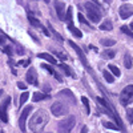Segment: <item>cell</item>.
I'll list each match as a JSON object with an SVG mask.
<instances>
[{
	"label": "cell",
	"instance_id": "cell-3",
	"mask_svg": "<svg viewBox=\"0 0 133 133\" xmlns=\"http://www.w3.org/2000/svg\"><path fill=\"white\" fill-rule=\"evenodd\" d=\"M75 124H76V118L73 116H69V117L61 120L59 123V125H57L59 127V133H71Z\"/></svg>",
	"mask_w": 133,
	"mask_h": 133
},
{
	"label": "cell",
	"instance_id": "cell-5",
	"mask_svg": "<svg viewBox=\"0 0 133 133\" xmlns=\"http://www.w3.org/2000/svg\"><path fill=\"white\" fill-rule=\"evenodd\" d=\"M51 112H52L53 116L60 117V116H64V115L68 113V107H66L64 103H61V101H56V103L52 104Z\"/></svg>",
	"mask_w": 133,
	"mask_h": 133
},
{
	"label": "cell",
	"instance_id": "cell-6",
	"mask_svg": "<svg viewBox=\"0 0 133 133\" xmlns=\"http://www.w3.org/2000/svg\"><path fill=\"white\" fill-rule=\"evenodd\" d=\"M32 112V107L29 105V107H27L23 112H21V115H20V117H19V128H20V130L21 132H25V121H27V118H28V116H29V113Z\"/></svg>",
	"mask_w": 133,
	"mask_h": 133
},
{
	"label": "cell",
	"instance_id": "cell-25",
	"mask_svg": "<svg viewBox=\"0 0 133 133\" xmlns=\"http://www.w3.org/2000/svg\"><path fill=\"white\" fill-rule=\"evenodd\" d=\"M103 75H104V79H105L108 83H113V81H115V77H113L112 75H110L108 71H104V73H103Z\"/></svg>",
	"mask_w": 133,
	"mask_h": 133
},
{
	"label": "cell",
	"instance_id": "cell-43",
	"mask_svg": "<svg viewBox=\"0 0 133 133\" xmlns=\"http://www.w3.org/2000/svg\"><path fill=\"white\" fill-rule=\"evenodd\" d=\"M45 2H49V0H45Z\"/></svg>",
	"mask_w": 133,
	"mask_h": 133
},
{
	"label": "cell",
	"instance_id": "cell-38",
	"mask_svg": "<svg viewBox=\"0 0 133 133\" xmlns=\"http://www.w3.org/2000/svg\"><path fill=\"white\" fill-rule=\"evenodd\" d=\"M104 2H105V3H108V4H109V3H112V0H104Z\"/></svg>",
	"mask_w": 133,
	"mask_h": 133
},
{
	"label": "cell",
	"instance_id": "cell-10",
	"mask_svg": "<svg viewBox=\"0 0 133 133\" xmlns=\"http://www.w3.org/2000/svg\"><path fill=\"white\" fill-rule=\"evenodd\" d=\"M55 9H56V14L59 16V19H65V5L60 0H55Z\"/></svg>",
	"mask_w": 133,
	"mask_h": 133
},
{
	"label": "cell",
	"instance_id": "cell-22",
	"mask_svg": "<svg viewBox=\"0 0 133 133\" xmlns=\"http://www.w3.org/2000/svg\"><path fill=\"white\" fill-rule=\"evenodd\" d=\"M81 101H83V104H84V107H85L87 115H89V113H91V107H89V101H88V98H87V97H81Z\"/></svg>",
	"mask_w": 133,
	"mask_h": 133
},
{
	"label": "cell",
	"instance_id": "cell-13",
	"mask_svg": "<svg viewBox=\"0 0 133 133\" xmlns=\"http://www.w3.org/2000/svg\"><path fill=\"white\" fill-rule=\"evenodd\" d=\"M37 57H40V59H44V60H47L48 63H51V64H57V60L55 59L52 55H49V53H45V52H43V53H39L37 55Z\"/></svg>",
	"mask_w": 133,
	"mask_h": 133
},
{
	"label": "cell",
	"instance_id": "cell-32",
	"mask_svg": "<svg viewBox=\"0 0 133 133\" xmlns=\"http://www.w3.org/2000/svg\"><path fill=\"white\" fill-rule=\"evenodd\" d=\"M79 20H80L81 24H88V21L85 20V17L83 16V14H79Z\"/></svg>",
	"mask_w": 133,
	"mask_h": 133
},
{
	"label": "cell",
	"instance_id": "cell-28",
	"mask_svg": "<svg viewBox=\"0 0 133 133\" xmlns=\"http://www.w3.org/2000/svg\"><path fill=\"white\" fill-rule=\"evenodd\" d=\"M103 125H104L105 128H108V129H120V128H117L115 124H112V123H108V121H104Z\"/></svg>",
	"mask_w": 133,
	"mask_h": 133
},
{
	"label": "cell",
	"instance_id": "cell-18",
	"mask_svg": "<svg viewBox=\"0 0 133 133\" xmlns=\"http://www.w3.org/2000/svg\"><path fill=\"white\" fill-rule=\"evenodd\" d=\"M101 55H103L104 59H113V57L116 56V52L112 51V49H107V51H104Z\"/></svg>",
	"mask_w": 133,
	"mask_h": 133
},
{
	"label": "cell",
	"instance_id": "cell-26",
	"mask_svg": "<svg viewBox=\"0 0 133 133\" xmlns=\"http://www.w3.org/2000/svg\"><path fill=\"white\" fill-rule=\"evenodd\" d=\"M28 97H29V95H28L27 92L21 93V95H20V105H24V104H25V101L28 100Z\"/></svg>",
	"mask_w": 133,
	"mask_h": 133
},
{
	"label": "cell",
	"instance_id": "cell-36",
	"mask_svg": "<svg viewBox=\"0 0 133 133\" xmlns=\"http://www.w3.org/2000/svg\"><path fill=\"white\" fill-rule=\"evenodd\" d=\"M87 132H88V128H87V127H85V125H84V127H83V129H81V132H80V133H87Z\"/></svg>",
	"mask_w": 133,
	"mask_h": 133
},
{
	"label": "cell",
	"instance_id": "cell-39",
	"mask_svg": "<svg viewBox=\"0 0 133 133\" xmlns=\"http://www.w3.org/2000/svg\"><path fill=\"white\" fill-rule=\"evenodd\" d=\"M92 2H93V3H95V4H96V3H97V0H92Z\"/></svg>",
	"mask_w": 133,
	"mask_h": 133
},
{
	"label": "cell",
	"instance_id": "cell-12",
	"mask_svg": "<svg viewBox=\"0 0 133 133\" xmlns=\"http://www.w3.org/2000/svg\"><path fill=\"white\" fill-rule=\"evenodd\" d=\"M57 96H64V97H66V98H68V100H71V101L75 104L76 103V98H75V96H73V93L69 91V89H63V91H60L59 93H57Z\"/></svg>",
	"mask_w": 133,
	"mask_h": 133
},
{
	"label": "cell",
	"instance_id": "cell-2",
	"mask_svg": "<svg viewBox=\"0 0 133 133\" xmlns=\"http://www.w3.org/2000/svg\"><path fill=\"white\" fill-rule=\"evenodd\" d=\"M84 8L87 9V15H88V17L91 19V21H93V23H98V21L101 20V11H100L97 4H95V3H85Z\"/></svg>",
	"mask_w": 133,
	"mask_h": 133
},
{
	"label": "cell",
	"instance_id": "cell-23",
	"mask_svg": "<svg viewBox=\"0 0 133 133\" xmlns=\"http://www.w3.org/2000/svg\"><path fill=\"white\" fill-rule=\"evenodd\" d=\"M28 19H29V23H31L33 27H40V28H43V25L39 23V20H37V19H35V17H32L29 14H28Z\"/></svg>",
	"mask_w": 133,
	"mask_h": 133
},
{
	"label": "cell",
	"instance_id": "cell-17",
	"mask_svg": "<svg viewBox=\"0 0 133 133\" xmlns=\"http://www.w3.org/2000/svg\"><path fill=\"white\" fill-rule=\"evenodd\" d=\"M48 96L45 93H43V92H35L32 96V101H40V100H44V98H47Z\"/></svg>",
	"mask_w": 133,
	"mask_h": 133
},
{
	"label": "cell",
	"instance_id": "cell-33",
	"mask_svg": "<svg viewBox=\"0 0 133 133\" xmlns=\"http://www.w3.org/2000/svg\"><path fill=\"white\" fill-rule=\"evenodd\" d=\"M17 87L20 88V89H23V91H24V89H27V85H25L24 83H17Z\"/></svg>",
	"mask_w": 133,
	"mask_h": 133
},
{
	"label": "cell",
	"instance_id": "cell-20",
	"mask_svg": "<svg viewBox=\"0 0 133 133\" xmlns=\"http://www.w3.org/2000/svg\"><path fill=\"white\" fill-rule=\"evenodd\" d=\"M57 65L60 66V68H61V69H64V71H65V73H66V75H68V76H72V77H75V73L72 72V69L69 68V66H68V65H65V64H63V63H61V64H57Z\"/></svg>",
	"mask_w": 133,
	"mask_h": 133
},
{
	"label": "cell",
	"instance_id": "cell-31",
	"mask_svg": "<svg viewBox=\"0 0 133 133\" xmlns=\"http://www.w3.org/2000/svg\"><path fill=\"white\" fill-rule=\"evenodd\" d=\"M43 68H44V69H47V71H48L51 75H53V76L56 75V72L53 71V68H52V66H49V65H47V64H43Z\"/></svg>",
	"mask_w": 133,
	"mask_h": 133
},
{
	"label": "cell",
	"instance_id": "cell-41",
	"mask_svg": "<svg viewBox=\"0 0 133 133\" xmlns=\"http://www.w3.org/2000/svg\"><path fill=\"white\" fill-rule=\"evenodd\" d=\"M3 95V91H0V96H2Z\"/></svg>",
	"mask_w": 133,
	"mask_h": 133
},
{
	"label": "cell",
	"instance_id": "cell-9",
	"mask_svg": "<svg viewBox=\"0 0 133 133\" xmlns=\"http://www.w3.org/2000/svg\"><path fill=\"white\" fill-rule=\"evenodd\" d=\"M25 77H27V81L31 85H37V72H36V69L33 68V66H31V68L28 69Z\"/></svg>",
	"mask_w": 133,
	"mask_h": 133
},
{
	"label": "cell",
	"instance_id": "cell-4",
	"mask_svg": "<svg viewBox=\"0 0 133 133\" xmlns=\"http://www.w3.org/2000/svg\"><path fill=\"white\" fill-rule=\"evenodd\" d=\"M132 101H133V85H128L120 93V103L127 107Z\"/></svg>",
	"mask_w": 133,
	"mask_h": 133
},
{
	"label": "cell",
	"instance_id": "cell-27",
	"mask_svg": "<svg viewBox=\"0 0 133 133\" xmlns=\"http://www.w3.org/2000/svg\"><path fill=\"white\" fill-rule=\"evenodd\" d=\"M127 116H128V121L130 124H133V109L132 108H128L127 109Z\"/></svg>",
	"mask_w": 133,
	"mask_h": 133
},
{
	"label": "cell",
	"instance_id": "cell-42",
	"mask_svg": "<svg viewBox=\"0 0 133 133\" xmlns=\"http://www.w3.org/2000/svg\"><path fill=\"white\" fill-rule=\"evenodd\" d=\"M45 133H52V132H45Z\"/></svg>",
	"mask_w": 133,
	"mask_h": 133
},
{
	"label": "cell",
	"instance_id": "cell-15",
	"mask_svg": "<svg viewBox=\"0 0 133 133\" xmlns=\"http://www.w3.org/2000/svg\"><path fill=\"white\" fill-rule=\"evenodd\" d=\"M113 28V25H112V21H110V20H104V23H101V24H100V29H101V31H110V29H112Z\"/></svg>",
	"mask_w": 133,
	"mask_h": 133
},
{
	"label": "cell",
	"instance_id": "cell-29",
	"mask_svg": "<svg viewBox=\"0 0 133 133\" xmlns=\"http://www.w3.org/2000/svg\"><path fill=\"white\" fill-rule=\"evenodd\" d=\"M49 31L52 32V35H53L55 37H56V39H57L59 41H63V37H61V36H60V35H59V33H57L56 31H55V29H53V28H52L51 25H49Z\"/></svg>",
	"mask_w": 133,
	"mask_h": 133
},
{
	"label": "cell",
	"instance_id": "cell-16",
	"mask_svg": "<svg viewBox=\"0 0 133 133\" xmlns=\"http://www.w3.org/2000/svg\"><path fill=\"white\" fill-rule=\"evenodd\" d=\"M72 19H73V8L72 7H68L66 8V12H65V21L68 24L72 23Z\"/></svg>",
	"mask_w": 133,
	"mask_h": 133
},
{
	"label": "cell",
	"instance_id": "cell-24",
	"mask_svg": "<svg viewBox=\"0 0 133 133\" xmlns=\"http://www.w3.org/2000/svg\"><path fill=\"white\" fill-rule=\"evenodd\" d=\"M109 71H110V72H112V73H113L115 76H117V77H118V76L121 75V72H120V69L117 68V66H116V65H113V64H109Z\"/></svg>",
	"mask_w": 133,
	"mask_h": 133
},
{
	"label": "cell",
	"instance_id": "cell-8",
	"mask_svg": "<svg viewBox=\"0 0 133 133\" xmlns=\"http://www.w3.org/2000/svg\"><path fill=\"white\" fill-rule=\"evenodd\" d=\"M118 14L121 19H128L133 15V5L132 4H123L118 9Z\"/></svg>",
	"mask_w": 133,
	"mask_h": 133
},
{
	"label": "cell",
	"instance_id": "cell-1",
	"mask_svg": "<svg viewBox=\"0 0 133 133\" xmlns=\"http://www.w3.org/2000/svg\"><path fill=\"white\" fill-rule=\"evenodd\" d=\"M48 121H49L48 112L44 109H39L29 118V129L33 133H41L44 128H45V125L48 124Z\"/></svg>",
	"mask_w": 133,
	"mask_h": 133
},
{
	"label": "cell",
	"instance_id": "cell-35",
	"mask_svg": "<svg viewBox=\"0 0 133 133\" xmlns=\"http://www.w3.org/2000/svg\"><path fill=\"white\" fill-rule=\"evenodd\" d=\"M4 52H5L7 55H12V51H11L9 47H5V48H4Z\"/></svg>",
	"mask_w": 133,
	"mask_h": 133
},
{
	"label": "cell",
	"instance_id": "cell-7",
	"mask_svg": "<svg viewBox=\"0 0 133 133\" xmlns=\"http://www.w3.org/2000/svg\"><path fill=\"white\" fill-rule=\"evenodd\" d=\"M11 103V98L9 97H5L2 104H0V118H2L3 123H8V115H7V108Z\"/></svg>",
	"mask_w": 133,
	"mask_h": 133
},
{
	"label": "cell",
	"instance_id": "cell-14",
	"mask_svg": "<svg viewBox=\"0 0 133 133\" xmlns=\"http://www.w3.org/2000/svg\"><path fill=\"white\" fill-rule=\"evenodd\" d=\"M68 29L72 32V35H73L75 37H77V39H81V37H83V32H81L80 29H77L73 24H68Z\"/></svg>",
	"mask_w": 133,
	"mask_h": 133
},
{
	"label": "cell",
	"instance_id": "cell-37",
	"mask_svg": "<svg viewBox=\"0 0 133 133\" xmlns=\"http://www.w3.org/2000/svg\"><path fill=\"white\" fill-rule=\"evenodd\" d=\"M3 41H4V37H2V36H0V44H3Z\"/></svg>",
	"mask_w": 133,
	"mask_h": 133
},
{
	"label": "cell",
	"instance_id": "cell-21",
	"mask_svg": "<svg viewBox=\"0 0 133 133\" xmlns=\"http://www.w3.org/2000/svg\"><path fill=\"white\" fill-rule=\"evenodd\" d=\"M124 65H125V68H128V69H130L132 68V59H130V56L127 53L125 56H124Z\"/></svg>",
	"mask_w": 133,
	"mask_h": 133
},
{
	"label": "cell",
	"instance_id": "cell-19",
	"mask_svg": "<svg viewBox=\"0 0 133 133\" xmlns=\"http://www.w3.org/2000/svg\"><path fill=\"white\" fill-rule=\"evenodd\" d=\"M100 43H101L104 47H112V45H115V44H116V41L113 39H101V40H100Z\"/></svg>",
	"mask_w": 133,
	"mask_h": 133
},
{
	"label": "cell",
	"instance_id": "cell-34",
	"mask_svg": "<svg viewBox=\"0 0 133 133\" xmlns=\"http://www.w3.org/2000/svg\"><path fill=\"white\" fill-rule=\"evenodd\" d=\"M55 53H56V55H57V56H59L61 60H66V56H65V55H63V53H59V52H55Z\"/></svg>",
	"mask_w": 133,
	"mask_h": 133
},
{
	"label": "cell",
	"instance_id": "cell-40",
	"mask_svg": "<svg viewBox=\"0 0 133 133\" xmlns=\"http://www.w3.org/2000/svg\"><path fill=\"white\" fill-rule=\"evenodd\" d=\"M130 28H132V29H133V23H132V24H130Z\"/></svg>",
	"mask_w": 133,
	"mask_h": 133
},
{
	"label": "cell",
	"instance_id": "cell-30",
	"mask_svg": "<svg viewBox=\"0 0 133 133\" xmlns=\"http://www.w3.org/2000/svg\"><path fill=\"white\" fill-rule=\"evenodd\" d=\"M121 31H123L124 33H127V35H128V36H130V37H133V32H130V31H129V28H128L127 25H123V27H121Z\"/></svg>",
	"mask_w": 133,
	"mask_h": 133
},
{
	"label": "cell",
	"instance_id": "cell-11",
	"mask_svg": "<svg viewBox=\"0 0 133 133\" xmlns=\"http://www.w3.org/2000/svg\"><path fill=\"white\" fill-rule=\"evenodd\" d=\"M69 45H71V47H72V48H73V49L76 51V53L79 55L80 60H81V61L84 63V65L87 66V68H88V61H87V59H85V55H84V52H83V51H81V49H80L79 47H77V45H76V44H75L73 41H69Z\"/></svg>",
	"mask_w": 133,
	"mask_h": 133
}]
</instances>
